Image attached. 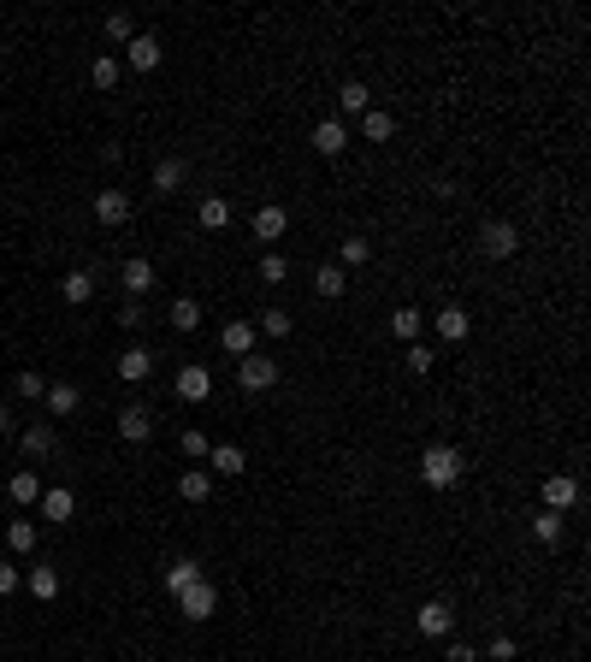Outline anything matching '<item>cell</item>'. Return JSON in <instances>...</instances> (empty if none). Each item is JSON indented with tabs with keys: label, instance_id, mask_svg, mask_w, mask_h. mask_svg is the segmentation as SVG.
<instances>
[{
	"label": "cell",
	"instance_id": "f1b7e54d",
	"mask_svg": "<svg viewBox=\"0 0 591 662\" xmlns=\"http://www.w3.org/2000/svg\"><path fill=\"white\" fill-rule=\"evenodd\" d=\"M18 444H24V455H36V462H42V455H54V426H24V432H18Z\"/></svg>",
	"mask_w": 591,
	"mask_h": 662
},
{
	"label": "cell",
	"instance_id": "836d02e7",
	"mask_svg": "<svg viewBox=\"0 0 591 662\" xmlns=\"http://www.w3.org/2000/svg\"><path fill=\"white\" fill-rule=\"evenodd\" d=\"M89 84H95V89H119V59H113V54H101L95 66H89Z\"/></svg>",
	"mask_w": 591,
	"mask_h": 662
},
{
	"label": "cell",
	"instance_id": "b9f144b4",
	"mask_svg": "<svg viewBox=\"0 0 591 662\" xmlns=\"http://www.w3.org/2000/svg\"><path fill=\"white\" fill-rule=\"evenodd\" d=\"M432 366H437V355L426 343H409V373H432Z\"/></svg>",
	"mask_w": 591,
	"mask_h": 662
},
{
	"label": "cell",
	"instance_id": "d6a6232c",
	"mask_svg": "<svg viewBox=\"0 0 591 662\" xmlns=\"http://www.w3.org/2000/svg\"><path fill=\"white\" fill-rule=\"evenodd\" d=\"M178 183H183V160H160V166H154V190H160V196H178Z\"/></svg>",
	"mask_w": 591,
	"mask_h": 662
},
{
	"label": "cell",
	"instance_id": "ba28073f",
	"mask_svg": "<svg viewBox=\"0 0 591 662\" xmlns=\"http://www.w3.org/2000/svg\"><path fill=\"white\" fill-rule=\"evenodd\" d=\"M284 231H290V213H284L278 201H267V207H254V237L267 243V249L284 237Z\"/></svg>",
	"mask_w": 591,
	"mask_h": 662
},
{
	"label": "cell",
	"instance_id": "2e32d148",
	"mask_svg": "<svg viewBox=\"0 0 591 662\" xmlns=\"http://www.w3.org/2000/svg\"><path fill=\"white\" fill-rule=\"evenodd\" d=\"M207 467H213V473H225V480H237L243 467H249V455H243L237 444H213V450H207Z\"/></svg>",
	"mask_w": 591,
	"mask_h": 662
},
{
	"label": "cell",
	"instance_id": "7a4b0ae2",
	"mask_svg": "<svg viewBox=\"0 0 591 662\" xmlns=\"http://www.w3.org/2000/svg\"><path fill=\"white\" fill-rule=\"evenodd\" d=\"M178 615L183 621H213V615H219V586H213V579L183 586V592H178Z\"/></svg>",
	"mask_w": 591,
	"mask_h": 662
},
{
	"label": "cell",
	"instance_id": "83f0119b",
	"mask_svg": "<svg viewBox=\"0 0 591 662\" xmlns=\"http://www.w3.org/2000/svg\"><path fill=\"white\" fill-rule=\"evenodd\" d=\"M361 137H366V142H391V137H396V119L379 113V107H366V113H361Z\"/></svg>",
	"mask_w": 591,
	"mask_h": 662
},
{
	"label": "cell",
	"instance_id": "f35d334b",
	"mask_svg": "<svg viewBox=\"0 0 591 662\" xmlns=\"http://www.w3.org/2000/svg\"><path fill=\"white\" fill-rule=\"evenodd\" d=\"M178 444H183V455H190V462H207V450H213V444H207V432H196V426H190V432H183Z\"/></svg>",
	"mask_w": 591,
	"mask_h": 662
},
{
	"label": "cell",
	"instance_id": "f546056e",
	"mask_svg": "<svg viewBox=\"0 0 591 662\" xmlns=\"http://www.w3.org/2000/svg\"><path fill=\"white\" fill-rule=\"evenodd\" d=\"M562 533H568L562 515H550V508H538V515H533V538H538V544H562Z\"/></svg>",
	"mask_w": 591,
	"mask_h": 662
},
{
	"label": "cell",
	"instance_id": "bcb514c9",
	"mask_svg": "<svg viewBox=\"0 0 591 662\" xmlns=\"http://www.w3.org/2000/svg\"><path fill=\"white\" fill-rule=\"evenodd\" d=\"M444 662H479V650L473 645H450V650H444Z\"/></svg>",
	"mask_w": 591,
	"mask_h": 662
},
{
	"label": "cell",
	"instance_id": "ffe728a7",
	"mask_svg": "<svg viewBox=\"0 0 591 662\" xmlns=\"http://www.w3.org/2000/svg\"><path fill=\"white\" fill-rule=\"evenodd\" d=\"M467 331H473L467 308H444V313H437V338H444V343H467Z\"/></svg>",
	"mask_w": 591,
	"mask_h": 662
},
{
	"label": "cell",
	"instance_id": "9a60e30c",
	"mask_svg": "<svg viewBox=\"0 0 591 662\" xmlns=\"http://www.w3.org/2000/svg\"><path fill=\"white\" fill-rule=\"evenodd\" d=\"M42 402H48V414H59V420H66V414H77V402H84V391H77V384H48L42 391Z\"/></svg>",
	"mask_w": 591,
	"mask_h": 662
},
{
	"label": "cell",
	"instance_id": "60d3db41",
	"mask_svg": "<svg viewBox=\"0 0 591 662\" xmlns=\"http://www.w3.org/2000/svg\"><path fill=\"white\" fill-rule=\"evenodd\" d=\"M107 36H113V42H130V36H137L130 13H107Z\"/></svg>",
	"mask_w": 591,
	"mask_h": 662
},
{
	"label": "cell",
	"instance_id": "4dcf8cb0",
	"mask_svg": "<svg viewBox=\"0 0 591 662\" xmlns=\"http://www.w3.org/2000/svg\"><path fill=\"white\" fill-rule=\"evenodd\" d=\"M313 290H320L325 302H338L343 290H349V278H343V267H320V272H313Z\"/></svg>",
	"mask_w": 591,
	"mask_h": 662
},
{
	"label": "cell",
	"instance_id": "cb8c5ba5",
	"mask_svg": "<svg viewBox=\"0 0 591 662\" xmlns=\"http://www.w3.org/2000/svg\"><path fill=\"white\" fill-rule=\"evenodd\" d=\"M59 296H66V302H89V296H95V272H89V267L66 272V278H59Z\"/></svg>",
	"mask_w": 591,
	"mask_h": 662
},
{
	"label": "cell",
	"instance_id": "ee69618b",
	"mask_svg": "<svg viewBox=\"0 0 591 662\" xmlns=\"http://www.w3.org/2000/svg\"><path fill=\"white\" fill-rule=\"evenodd\" d=\"M485 650H491V662H515V639H508V633H497Z\"/></svg>",
	"mask_w": 591,
	"mask_h": 662
},
{
	"label": "cell",
	"instance_id": "277c9868",
	"mask_svg": "<svg viewBox=\"0 0 591 662\" xmlns=\"http://www.w3.org/2000/svg\"><path fill=\"white\" fill-rule=\"evenodd\" d=\"M278 379H284V373H278V361H272V355H243V361H237V384H243V391H254V396L272 391Z\"/></svg>",
	"mask_w": 591,
	"mask_h": 662
},
{
	"label": "cell",
	"instance_id": "7402d4cb",
	"mask_svg": "<svg viewBox=\"0 0 591 662\" xmlns=\"http://www.w3.org/2000/svg\"><path fill=\"white\" fill-rule=\"evenodd\" d=\"M420 331H426V313H420V308H396V313H391V338L420 343Z\"/></svg>",
	"mask_w": 591,
	"mask_h": 662
},
{
	"label": "cell",
	"instance_id": "8fae6325",
	"mask_svg": "<svg viewBox=\"0 0 591 662\" xmlns=\"http://www.w3.org/2000/svg\"><path fill=\"white\" fill-rule=\"evenodd\" d=\"M24 592L36 597V604H54V597H59V568L36 562V568H30V574H24Z\"/></svg>",
	"mask_w": 591,
	"mask_h": 662
},
{
	"label": "cell",
	"instance_id": "52a82bcc",
	"mask_svg": "<svg viewBox=\"0 0 591 662\" xmlns=\"http://www.w3.org/2000/svg\"><path fill=\"white\" fill-rule=\"evenodd\" d=\"M119 437H125V444H148V437H154V414L142 409V402H125V409H119Z\"/></svg>",
	"mask_w": 591,
	"mask_h": 662
},
{
	"label": "cell",
	"instance_id": "1f68e13d",
	"mask_svg": "<svg viewBox=\"0 0 591 662\" xmlns=\"http://www.w3.org/2000/svg\"><path fill=\"white\" fill-rule=\"evenodd\" d=\"M196 325H201V302L178 296V302H172V331H196Z\"/></svg>",
	"mask_w": 591,
	"mask_h": 662
},
{
	"label": "cell",
	"instance_id": "7c38bea8",
	"mask_svg": "<svg viewBox=\"0 0 591 662\" xmlns=\"http://www.w3.org/2000/svg\"><path fill=\"white\" fill-rule=\"evenodd\" d=\"M154 373V349H142V343H130L125 355H119V379H130V384H142Z\"/></svg>",
	"mask_w": 591,
	"mask_h": 662
},
{
	"label": "cell",
	"instance_id": "5bb4252c",
	"mask_svg": "<svg viewBox=\"0 0 591 662\" xmlns=\"http://www.w3.org/2000/svg\"><path fill=\"white\" fill-rule=\"evenodd\" d=\"M125 59H130V71H154L160 66V36H130V48H125Z\"/></svg>",
	"mask_w": 591,
	"mask_h": 662
},
{
	"label": "cell",
	"instance_id": "8d00e7d4",
	"mask_svg": "<svg viewBox=\"0 0 591 662\" xmlns=\"http://www.w3.org/2000/svg\"><path fill=\"white\" fill-rule=\"evenodd\" d=\"M260 278H267V284H284V278H290V260H284L278 249H267V254H260Z\"/></svg>",
	"mask_w": 591,
	"mask_h": 662
},
{
	"label": "cell",
	"instance_id": "30bf717a",
	"mask_svg": "<svg viewBox=\"0 0 591 662\" xmlns=\"http://www.w3.org/2000/svg\"><path fill=\"white\" fill-rule=\"evenodd\" d=\"M207 391H213V373H207V366H196V361L178 366V396H183V402H207Z\"/></svg>",
	"mask_w": 591,
	"mask_h": 662
},
{
	"label": "cell",
	"instance_id": "ac0fdd59",
	"mask_svg": "<svg viewBox=\"0 0 591 662\" xmlns=\"http://www.w3.org/2000/svg\"><path fill=\"white\" fill-rule=\"evenodd\" d=\"M119 278H125L130 302H137L142 290H154V267H148V260H142V254H130V260H125V272H119Z\"/></svg>",
	"mask_w": 591,
	"mask_h": 662
},
{
	"label": "cell",
	"instance_id": "ab89813d",
	"mask_svg": "<svg viewBox=\"0 0 591 662\" xmlns=\"http://www.w3.org/2000/svg\"><path fill=\"white\" fill-rule=\"evenodd\" d=\"M42 391H48V379H42V373H18V379H13V396H30V402H36Z\"/></svg>",
	"mask_w": 591,
	"mask_h": 662
},
{
	"label": "cell",
	"instance_id": "44dd1931",
	"mask_svg": "<svg viewBox=\"0 0 591 662\" xmlns=\"http://www.w3.org/2000/svg\"><path fill=\"white\" fill-rule=\"evenodd\" d=\"M196 225H201V231H225V225H231V201H225V196H207V201L196 207Z\"/></svg>",
	"mask_w": 591,
	"mask_h": 662
},
{
	"label": "cell",
	"instance_id": "e575fe53",
	"mask_svg": "<svg viewBox=\"0 0 591 662\" xmlns=\"http://www.w3.org/2000/svg\"><path fill=\"white\" fill-rule=\"evenodd\" d=\"M254 331H267L272 343H278V338H290V313H284V308H267V313H260V325H254Z\"/></svg>",
	"mask_w": 591,
	"mask_h": 662
},
{
	"label": "cell",
	"instance_id": "4316f807",
	"mask_svg": "<svg viewBox=\"0 0 591 662\" xmlns=\"http://www.w3.org/2000/svg\"><path fill=\"white\" fill-rule=\"evenodd\" d=\"M338 107H343L349 119H361L366 107H373V95H366V84H361V77H349V84L338 89Z\"/></svg>",
	"mask_w": 591,
	"mask_h": 662
},
{
	"label": "cell",
	"instance_id": "6da1fadb",
	"mask_svg": "<svg viewBox=\"0 0 591 662\" xmlns=\"http://www.w3.org/2000/svg\"><path fill=\"white\" fill-rule=\"evenodd\" d=\"M462 473H467V455L455 450V444H432V450H420V485L450 491V485H462Z\"/></svg>",
	"mask_w": 591,
	"mask_h": 662
},
{
	"label": "cell",
	"instance_id": "8992f818",
	"mask_svg": "<svg viewBox=\"0 0 591 662\" xmlns=\"http://www.w3.org/2000/svg\"><path fill=\"white\" fill-rule=\"evenodd\" d=\"M414 627H420L426 639H450V627H455V609L444 604V597H426V604L414 609Z\"/></svg>",
	"mask_w": 591,
	"mask_h": 662
},
{
	"label": "cell",
	"instance_id": "e0dca14e",
	"mask_svg": "<svg viewBox=\"0 0 591 662\" xmlns=\"http://www.w3.org/2000/svg\"><path fill=\"white\" fill-rule=\"evenodd\" d=\"M178 497H183V503H207V497H213V473H207V467L178 473Z\"/></svg>",
	"mask_w": 591,
	"mask_h": 662
},
{
	"label": "cell",
	"instance_id": "9c48e42d",
	"mask_svg": "<svg viewBox=\"0 0 591 662\" xmlns=\"http://www.w3.org/2000/svg\"><path fill=\"white\" fill-rule=\"evenodd\" d=\"M313 148H320L325 160H338L343 148H349V130H343V119H320V125H313Z\"/></svg>",
	"mask_w": 591,
	"mask_h": 662
},
{
	"label": "cell",
	"instance_id": "74e56055",
	"mask_svg": "<svg viewBox=\"0 0 591 662\" xmlns=\"http://www.w3.org/2000/svg\"><path fill=\"white\" fill-rule=\"evenodd\" d=\"M6 544H13L18 556H24V550H36V521H13V526H6Z\"/></svg>",
	"mask_w": 591,
	"mask_h": 662
},
{
	"label": "cell",
	"instance_id": "d4e9b609",
	"mask_svg": "<svg viewBox=\"0 0 591 662\" xmlns=\"http://www.w3.org/2000/svg\"><path fill=\"white\" fill-rule=\"evenodd\" d=\"M6 497H13L18 508L42 503V480H36V473H13V480H6Z\"/></svg>",
	"mask_w": 591,
	"mask_h": 662
},
{
	"label": "cell",
	"instance_id": "f6af8a7d",
	"mask_svg": "<svg viewBox=\"0 0 591 662\" xmlns=\"http://www.w3.org/2000/svg\"><path fill=\"white\" fill-rule=\"evenodd\" d=\"M119 320H125V331H137V325H142V302H130V296H125V308H119Z\"/></svg>",
	"mask_w": 591,
	"mask_h": 662
},
{
	"label": "cell",
	"instance_id": "7dc6e473",
	"mask_svg": "<svg viewBox=\"0 0 591 662\" xmlns=\"http://www.w3.org/2000/svg\"><path fill=\"white\" fill-rule=\"evenodd\" d=\"M13 432V409H6V396H0V437Z\"/></svg>",
	"mask_w": 591,
	"mask_h": 662
},
{
	"label": "cell",
	"instance_id": "484cf974",
	"mask_svg": "<svg viewBox=\"0 0 591 662\" xmlns=\"http://www.w3.org/2000/svg\"><path fill=\"white\" fill-rule=\"evenodd\" d=\"M196 579H201V562H196V556H178V562L166 568V592L178 597L183 586H196Z\"/></svg>",
	"mask_w": 591,
	"mask_h": 662
},
{
	"label": "cell",
	"instance_id": "3957f363",
	"mask_svg": "<svg viewBox=\"0 0 591 662\" xmlns=\"http://www.w3.org/2000/svg\"><path fill=\"white\" fill-rule=\"evenodd\" d=\"M515 249H521V231L508 225V219H485V225H479V254H485V260H508Z\"/></svg>",
	"mask_w": 591,
	"mask_h": 662
},
{
	"label": "cell",
	"instance_id": "d6986e66",
	"mask_svg": "<svg viewBox=\"0 0 591 662\" xmlns=\"http://www.w3.org/2000/svg\"><path fill=\"white\" fill-rule=\"evenodd\" d=\"M219 343H225V355H237V361H243V355H254V325L249 320H231L225 331H219Z\"/></svg>",
	"mask_w": 591,
	"mask_h": 662
},
{
	"label": "cell",
	"instance_id": "4fadbf2b",
	"mask_svg": "<svg viewBox=\"0 0 591 662\" xmlns=\"http://www.w3.org/2000/svg\"><path fill=\"white\" fill-rule=\"evenodd\" d=\"M95 219H101V225H125V219H130V196H125V190H101V196H95Z\"/></svg>",
	"mask_w": 591,
	"mask_h": 662
},
{
	"label": "cell",
	"instance_id": "7bdbcfd3",
	"mask_svg": "<svg viewBox=\"0 0 591 662\" xmlns=\"http://www.w3.org/2000/svg\"><path fill=\"white\" fill-rule=\"evenodd\" d=\"M18 586H24V574H18V568H13V562H0V597H13V592H18Z\"/></svg>",
	"mask_w": 591,
	"mask_h": 662
},
{
	"label": "cell",
	"instance_id": "d590c367",
	"mask_svg": "<svg viewBox=\"0 0 591 662\" xmlns=\"http://www.w3.org/2000/svg\"><path fill=\"white\" fill-rule=\"evenodd\" d=\"M343 267H366V260H373V243H366V237H343Z\"/></svg>",
	"mask_w": 591,
	"mask_h": 662
},
{
	"label": "cell",
	"instance_id": "5b68a950",
	"mask_svg": "<svg viewBox=\"0 0 591 662\" xmlns=\"http://www.w3.org/2000/svg\"><path fill=\"white\" fill-rule=\"evenodd\" d=\"M538 497H544V508H550V515H568V508L579 503V480H574V473H544Z\"/></svg>",
	"mask_w": 591,
	"mask_h": 662
},
{
	"label": "cell",
	"instance_id": "603a6c76",
	"mask_svg": "<svg viewBox=\"0 0 591 662\" xmlns=\"http://www.w3.org/2000/svg\"><path fill=\"white\" fill-rule=\"evenodd\" d=\"M71 515H77V497H71L66 485L42 491V521H71Z\"/></svg>",
	"mask_w": 591,
	"mask_h": 662
}]
</instances>
